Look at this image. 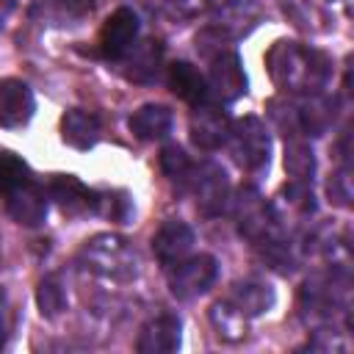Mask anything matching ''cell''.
<instances>
[{
    "instance_id": "1",
    "label": "cell",
    "mask_w": 354,
    "mask_h": 354,
    "mask_svg": "<svg viewBox=\"0 0 354 354\" xmlns=\"http://www.w3.org/2000/svg\"><path fill=\"white\" fill-rule=\"evenodd\" d=\"M266 69L274 86L290 97L321 94L332 75V64L321 50L288 39L271 44V50L266 53Z\"/></svg>"
},
{
    "instance_id": "2",
    "label": "cell",
    "mask_w": 354,
    "mask_h": 354,
    "mask_svg": "<svg viewBox=\"0 0 354 354\" xmlns=\"http://www.w3.org/2000/svg\"><path fill=\"white\" fill-rule=\"evenodd\" d=\"M80 263L91 274L111 282H130L141 271V257L136 246L113 232H100L91 241H86L80 249Z\"/></svg>"
},
{
    "instance_id": "3",
    "label": "cell",
    "mask_w": 354,
    "mask_h": 354,
    "mask_svg": "<svg viewBox=\"0 0 354 354\" xmlns=\"http://www.w3.org/2000/svg\"><path fill=\"white\" fill-rule=\"evenodd\" d=\"M232 216L238 232L252 241L254 246H271L279 241V221L274 216V207L263 199V194L252 185H243L232 199Z\"/></svg>"
},
{
    "instance_id": "4",
    "label": "cell",
    "mask_w": 354,
    "mask_h": 354,
    "mask_svg": "<svg viewBox=\"0 0 354 354\" xmlns=\"http://www.w3.org/2000/svg\"><path fill=\"white\" fill-rule=\"evenodd\" d=\"M232 160L243 169V171H260L268 166L271 158V136L268 127L257 119V116H243L238 122L230 124V136H227Z\"/></svg>"
},
{
    "instance_id": "5",
    "label": "cell",
    "mask_w": 354,
    "mask_h": 354,
    "mask_svg": "<svg viewBox=\"0 0 354 354\" xmlns=\"http://www.w3.org/2000/svg\"><path fill=\"white\" fill-rule=\"evenodd\" d=\"M301 315L307 324L315 326H332L337 313H346V301H343V290L335 285V277H313L304 282L301 288V299H299Z\"/></svg>"
},
{
    "instance_id": "6",
    "label": "cell",
    "mask_w": 354,
    "mask_h": 354,
    "mask_svg": "<svg viewBox=\"0 0 354 354\" xmlns=\"http://www.w3.org/2000/svg\"><path fill=\"white\" fill-rule=\"evenodd\" d=\"M218 277V263L213 254H188L169 268V288L177 299L202 296Z\"/></svg>"
},
{
    "instance_id": "7",
    "label": "cell",
    "mask_w": 354,
    "mask_h": 354,
    "mask_svg": "<svg viewBox=\"0 0 354 354\" xmlns=\"http://www.w3.org/2000/svg\"><path fill=\"white\" fill-rule=\"evenodd\" d=\"M188 188L194 191L196 207L205 216H221L227 210V205H230V180H227L224 169L210 163V160L194 166Z\"/></svg>"
},
{
    "instance_id": "8",
    "label": "cell",
    "mask_w": 354,
    "mask_h": 354,
    "mask_svg": "<svg viewBox=\"0 0 354 354\" xmlns=\"http://www.w3.org/2000/svg\"><path fill=\"white\" fill-rule=\"evenodd\" d=\"M205 83H207V97L213 102H235L246 91V75H243L241 58L232 50L218 53L210 64Z\"/></svg>"
},
{
    "instance_id": "9",
    "label": "cell",
    "mask_w": 354,
    "mask_h": 354,
    "mask_svg": "<svg viewBox=\"0 0 354 354\" xmlns=\"http://www.w3.org/2000/svg\"><path fill=\"white\" fill-rule=\"evenodd\" d=\"M230 124H232V122H230V116L224 113L221 102L205 100V102L194 105V111H191V122H188L191 141H194L199 149H218L221 144H227Z\"/></svg>"
},
{
    "instance_id": "10",
    "label": "cell",
    "mask_w": 354,
    "mask_h": 354,
    "mask_svg": "<svg viewBox=\"0 0 354 354\" xmlns=\"http://www.w3.org/2000/svg\"><path fill=\"white\" fill-rule=\"evenodd\" d=\"M138 39V17L130 8H116L100 30V55L105 61H119Z\"/></svg>"
},
{
    "instance_id": "11",
    "label": "cell",
    "mask_w": 354,
    "mask_h": 354,
    "mask_svg": "<svg viewBox=\"0 0 354 354\" xmlns=\"http://www.w3.org/2000/svg\"><path fill=\"white\" fill-rule=\"evenodd\" d=\"M36 111L33 91L19 77H3L0 80V127L17 130L30 122Z\"/></svg>"
},
{
    "instance_id": "12",
    "label": "cell",
    "mask_w": 354,
    "mask_h": 354,
    "mask_svg": "<svg viewBox=\"0 0 354 354\" xmlns=\"http://www.w3.org/2000/svg\"><path fill=\"white\" fill-rule=\"evenodd\" d=\"M194 230L185 224V221H177V218H169L158 227L155 238H152V252L155 257L160 260L163 268H171L174 263L185 260L194 249Z\"/></svg>"
},
{
    "instance_id": "13",
    "label": "cell",
    "mask_w": 354,
    "mask_h": 354,
    "mask_svg": "<svg viewBox=\"0 0 354 354\" xmlns=\"http://www.w3.org/2000/svg\"><path fill=\"white\" fill-rule=\"evenodd\" d=\"M6 207H8V216L17 224L39 227L47 218V191L36 180H28L6 196Z\"/></svg>"
},
{
    "instance_id": "14",
    "label": "cell",
    "mask_w": 354,
    "mask_h": 354,
    "mask_svg": "<svg viewBox=\"0 0 354 354\" xmlns=\"http://www.w3.org/2000/svg\"><path fill=\"white\" fill-rule=\"evenodd\" d=\"M180 346V318L171 313L152 315L136 340V348L141 354H171Z\"/></svg>"
},
{
    "instance_id": "15",
    "label": "cell",
    "mask_w": 354,
    "mask_h": 354,
    "mask_svg": "<svg viewBox=\"0 0 354 354\" xmlns=\"http://www.w3.org/2000/svg\"><path fill=\"white\" fill-rule=\"evenodd\" d=\"M160 58H163V47L160 41L155 39H147V41H136L122 58V75L127 80H136V83H149L158 77V69H160Z\"/></svg>"
},
{
    "instance_id": "16",
    "label": "cell",
    "mask_w": 354,
    "mask_h": 354,
    "mask_svg": "<svg viewBox=\"0 0 354 354\" xmlns=\"http://www.w3.org/2000/svg\"><path fill=\"white\" fill-rule=\"evenodd\" d=\"M47 196L55 199V205L69 213V216H80V213H94V188L83 185L77 177L72 174H55L50 180Z\"/></svg>"
},
{
    "instance_id": "17",
    "label": "cell",
    "mask_w": 354,
    "mask_h": 354,
    "mask_svg": "<svg viewBox=\"0 0 354 354\" xmlns=\"http://www.w3.org/2000/svg\"><path fill=\"white\" fill-rule=\"evenodd\" d=\"M227 301L235 310H241L246 318H254V315H263L274 307V288L263 279L249 277V279H241V282L232 285Z\"/></svg>"
},
{
    "instance_id": "18",
    "label": "cell",
    "mask_w": 354,
    "mask_h": 354,
    "mask_svg": "<svg viewBox=\"0 0 354 354\" xmlns=\"http://www.w3.org/2000/svg\"><path fill=\"white\" fill-rule=\"evenodd\" d=\"M171 111L166 105H158V102H147L141 108L133 111L130 116V130L136 138L141 141H160L171 133Z\"/></svg>"
},
{
    "instance_id": "19",
    "label": "cell",
    "mask_w": 354,
    "mask_h": 354,
    "mask_svg": "<svg viewBox=\"0 0 354 354\" xmlns=\"http://www.w3.org/2000/svg\"><path fill=\"white\" fill-rule=\"evenodd\" d=\"M61 138L75 149H91L100 138V119L91 111L72 108L61 119Z\"/></svg>"
},
{
    "instance_id": "20",
    "label": "cell",
    "mask_w": 354,
    "mask_h": 354,
    "mask_svg": "<svg viewBox=\"0 0 354 354\" xmlns=\"http://www.w3.org/2000/svg\"><path fill=\"white\" fill-rule=\"evenodd\" d=\"M169 86L188 105H199V102L210 100L207 97V83H205L202 72L194 64H188V61H174L169 66Z\"/></svg>"
},
{
    "instance_id": "21",
    "label": "cell",
    "mask_w": 354,
    "mask_h": 354,
    "mask_svg": "<svg viewBox=\"0 0 354 354\" xmlns=\"http://www.w3.org/2000/svg\"><path fill=\"white\" fill-rule=\"evenodd\" d=\"M274 207V216L277 221H282L285 216H293V218H304L315 210V196H313V183H304V180H290L279 196H277V205Z\"/></svg>"
},
{
    "instance_id": "22",
    "label": "cell",
    "mask_w": 354,
    "mask_h": 354,
    "mask_svg": "<svg viewBox=\"0 0 354 354\" xmlns=\"http://www.w3.org/2000/svg\"><path fill=\"white\" fill-rule=\"evenodd\" d=\"M246 321L249 318L241 310H235L227 299L224 301H216L210 307V324H213L216 335L221 340H227V343H238V340L246 337Z\"/></svg>"
},
{
    "instance_id": "23",
    "label": "cell",
    "mask_w": 354,
    "mask_h": 354,
    "mask_svg": "<svg viewBox=\"0 0 354 354\" xmlns=\"http://www.w3.org/2000/svg\"><path fill=\"white\" fill-rule=\"evenodd\" d=\"M285 171L290 174V180H304L313 183L315 174V155L313 149L301 141V138H290L285 147Z\"/></svg>"
},
{
    "instance_id": "24",
    "label": "cell",
    "mask_w": 354,
    "mask_h": 354,
    "mask_svg": "<svg viewBox=\"0 0 354 354\" xmlns=\"http://www.w3.org/2000/svg\"><path fill=\"white\" fill-rule=\"evenodd\" d=\"M36 304H39V313L44 318H55L58 313L66 310V288H64L58 274H47L36 285Z\"/></svg>"
},
{
    "instance_id": "25",
    "label": "cell",
    "mask_w": 354,
    "mask_h": 354,
    "mask_svg": "<svg viewBox=\"0 0 354 354\" xmlns=\"http://www.w3.org/2000/svg\"><path fill=\"white\" fill-rule=\"evenodd\" d=\"M160 169H163V174H166L174 185L188 188L191 174H194V163H191V158L185 155L183 147H177V144L163 147V152H160Z\"/></svg>"
},
{
    "instance_id": "26",
    "label": "cell",
    "mask_w": 354,
    "mask_h": 354,
    "mask_svg": "<svg viewBox=\"0 0 354 354\" xmlns=\"http://www.w3.org/2000/svg\"><path fill=\"white\" fill-rule=\"evenodd\" d=\"M94 213L127 224V218L133 216V202L124 191H94Z\"/></svg>"
},
{
    "instance_id": "27",
    "label": "cell",
    "mask_w": 354,
    "mask_h": 354,
    "mask_svg": "<svg viewBox=\"0 0 354 354\" xmlns=\"http://www.w3.org/2000/svg\"><path fill=\"white\" fill-rule=\"evenodd\" d=\"M28 180H33L28 163L14 152L0 149V196H8L14 188H19Z\"/></svg>"
},
{
    "instance_id": "28",
    "label": "cell",
    "mask_w": 354,
    "mask_h": 354,
    "mask_svg": "<svg viewBox=\"0 0 354 354\" xmlns=\"http://www.w3.org/2000/svg\"><path fill=\"white\" fill-rule=\"evenodd\" d=\"M166 8H169L171 17L194 19L207 8V0H166Z\"/></svg>"
},
{
    "instance_id": "29",
    "label": "cell",
    "mask_w": 354,
    "mask_h": 354,
    "mask_svg": "<svg viewBox=\"0 0 354 354\" xmlns=\"http://www.w3.org/2000/svg\"><path fill=\"white\" fill-rule=\"evenodd\" d=\"M14 332V304H11V296L0 288V348L8 343Z\"/></svg>"
},
{
    "instance_id": "30",
    "label": "cell",
    "mask_w": 354,
    "mask_h": 354,
    "mask_svg": "<svg viewBox=\"0 0 354 354\" xmlns=\"http://www.w3.org/2000/svg\"><path fill=\"white\" fill-rule=\"evenodd\" d=\"M329 194H332L340 205H348V199H351V180H348V171H346V169L337 171V174L332 177V183H329Z\"/></svg>"
},
{
    "instance_id": "31",
    "label": "cell",
    "mask_w": 354,
    "mask_h": 354,
    "mask_svg": "<svg viewBox=\"0 0 354 354\" xmlns=\"http://www.w3.org/2000/svg\"><path fill=\"white\" fill-rule=\"evenodd\" d=\"M83 3H86V6H88V8H91V6H94V3H97V0H83Z\"/></svg>"
},
{
    "instance_id": "32",
    "label": "cell",
    "mask_w": 354,
    "mask_h": 354,
    "mask_svg": "<svg viewBox=\"0 0 354 354\" xmlns=\"http://www.w3.org/2000/svg\"><path fill=\"white\" fill-rule=\"evenodd\" d=\"M0 19H3V17H0Z\"/></svg>"
}]
</instances>
